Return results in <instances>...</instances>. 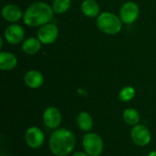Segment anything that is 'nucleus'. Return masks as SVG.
<instances>
[{"label":"nucleus","mask_w":156,"mask_h":156,"mask_svg":"<svg viewBox=\"0 0 156 156\" xmlns=\"http://www.w3.org/2000/svg\"><path fill=\"white\" fill-rule=\"evenodd\" d=\"M45 141L43 131L36 126L29 127L25 133V142L27 145L32 149L40 148Z\"/></svg>","instance_id":"nucleus-9"},{"label":"nucleus","mask_w":156,"mask_h":156,"mask_svg":"<svg viewBox=\"0 0 156 156\" xmlns=\"http://www.w3.org/2000/svg\"><path fill=\"white\" fill-rule=\"evenodd\" d=\"M82 145L84 152L90 156H100L104 148L103 140L96 133H86L82 138Z\"/></svg>","instance_id":"nucleus-4"},{"label":"nucleus","mask_w":156,"mask_h":156,"mask_svg":"<svg viewBox=\"0 0 156 156\" xmlns=\"http://www.w3.org/2000/svg\"><path fill=\"white\" fill-rule=\"evenodd\" d=\"M80 9L82 14L90 18L98 17L101 14L100 5L95 0H83L80 5Z\"/></svg>","instance_id":"nucleus-14"},{"label":"nucleus","mask_w":156,"mask_h":156,"mask_svg":"<svg viewBox=\"0 0 156 156\" xmlns=\"http://www.w3.org/2000/svg\"><path fill=\"white\" fill-rule=\"evenodd\" d=\"M76 138L74 133L66 128L53 130L49 136L48 147L55 156H68L74 150Z\"/></svg>","instance_id":"nucleus-1"},{"label":"nucleus","mask_w":156,"mask_h":156,"mask_svg":"<svg viewBox=\"0 0 156 156\" xmlns=\"http://www.w3.org/2000/svg\"><path fill=\"white\" fill-rule=\"evenodd\" d=\"M54 11L52 6L45 2H36L30 5L24 12L23 21L27 27H37L50 23Z\"/></svg>","instance_id":"nucleus-2"},{"label":"nucleus","mask_w":156,"mask_h":156,"mask_svg":"<svg viewBox=\"0 0 156 156\" xmlns=\"http://www.w3.org/2000/svg\"><path fill=\"white\" fill-rule=\"evenodd\" d=\"M42 43L37 37H30L25 39L22 43V50L27 55H35L41 48Z\"/></svg>","instance_id":"nucleus-15"},{"label":"nucleus","mask_w":156,"mask_h":156,"mask_svg":"<svg viewBox=\"0 0 156 156\" xmlns=\"http://www.w3.org/2000/svg\"><path fill=\"white\" fill-rule=\"evenodd\" d=\"M136 95V90L132 86H125L123 87L119 92V99L122 102H128L134 99Z\"/></svg>","instance_id":"nucleus-19"},{"label":"nucleus","mask_w":156,"mask_h":156,"mask_svg":"<svg viewBox=\"0 0 156 156\" xmlns=\"http://www.w3.org/2000/svg\"><path fill=\"white\" fill-rule=\"evenodd\" d=\"M131 138L136 145L144 147L150 144L152 135L149 129L145 125L138 123L132 128Z\"/></svg>","instance_id":"nucleus-7"},{"label":"nucleus","mask_w":156,"mask_h":156,"mask_svg":"<svg viewBox=\"0 0 156 156\" xmlns=\"http://www.w3.org/2000/svg\"><path fill=\"white\" fill-rule=\"evenodd\" d=\"M4 38L10 45L20 44L25 37V30L22 26L13 23L8 25L4 32Z\"/></svg>","instance_id":"nucleus-8"},{"label":"nucleus","mask_w":156,"mask_h":156,"mask_svg":"<svg viewBox=\"0 0 156 156\" xmlns=\"http://www.w3.org/2000/svg\"><path fill=\"white\" fill-rule=\"evenodd\" d=\"M17 65L16 56L9 51H2L0 53V69L9 71L14 69Z\"/></svg>","instance_id":"nucleus-13"},{"label":"nucleus","mask_w":156,"mask_h":156,"mask_svg":"<svg viewBox=\"0 0 156 156\" xmlns=\"http://www.w3.org/2000/svg\"><path fill=\"white\" fill-rule=\"evenodd\" d=\"M62 121V115L60 111L54 107H48L43 113V122L45 125L51 130H56L59 127Z\"/></svg>","instance_id":"nucleus-10"},{"label":"nucleus","mask_w":156,"mask_h":156,"mask_svg":"<svg viewBox=\"0 0 156 156\" xmlns=\"http://www.w3.org/2000/svg\"><path fill=\"white\" fill-rule=\"evenodd\" d=\"M3 43H4V37H0V48H3Z\"/></svg>","instance_id":"nucleus-21"},{"label":"nucleus","mask_w":156,"mask_h":156,"mask_svg":"<svg viewBox=\"0 0 156 156\" xmlns=\"http://www.w3.org/2000/svg\"><path fill=\"white\" fill-rule=\"evenodd\" d=\"M78 127L84 133H90L93 128V119L87 112H80L77 116Z\"/></svg>","instance_id":"nucleus-16"},{"label":"nucleus","mask_w":156,"mask_h":156,"mask_svg":"<svg viewBox=\"0 0 156 156\" xmlns=\"http://www.w3.org/2000/svg\"><path fill=\"white\" fill-rule=\"evenodd\" d=\"M24 81L28 88L33 90L38 89L44 83V76L40 71L37 69H31L26 72L24 76Z\"/></svg>","instance_id":"nucleus-12"},{"label":"nucleus","mask_w":156,"mask_h":156,"mask_svg":"<svg viewBox=\"0 0 156 156\" xmlns=\"http://www.w3.org/2000/svg\"><path fill=\"white\" fill-rule=\"evenodd\" d=\"M52 9L54 14L61 15L66 13L71 6V0H53Z\"/></svg>","instance_id":"nucleus-18"},{"label":"nucleus","mask_w":156,"mask_h":156,"mask_svg":"<svg viewBox=\"0 0 156 156\" xmlns=\"http://www.w3.org/2000/svg\"><path fill=\"white\" fill-rule=\"evenodd\" d=\"M96 24L98 28L106 35H116L122 28V21L114 13L112 12H101L97 19Z\"/></svg>","instance_id":"nucleus-3"},{"label":"nucleus","mask_w":156,"mask_h":156,"mask_svg":"<svg viewBox=\"0 0 156 156\" xmlns=\"http://www.w3.org/2000/svg\"><path fill=\"white\" fill-rule=\"evenodd\" d=\"M140 8L139 5L133 1L125 2L120 9V18L123 24L132 25L139 17Z\"/></svg>","instance_id":"nucleus-5"},{"label":"nucleus","mask_w":156,"mask_h":156,"mask_svg":"<svg viewBox=\"0 0 156 156\" xmlns=\"http://www.w3.org/2000/svg\"><path fill=\"white\" fill-rule=\"evenodd\" d=\"M71 156H90L86 152H76Z\"/></svg>","instance_id":"nucleus-20"},{"label":"nucleus","mask_w":156,"mask_h":156,"mask_svg":"<svg viewBox=\"0 0 156 156\" xmlns=\"http://www.w3.org/2000/svg\"><path fill=\"white\" fill-rule=\"evenodd\" d=\"M147 156H156V151H153V152H151Z\"/></svg>","instance_id":"nucleus-22"},{"label":"nucleus","mask_w":156,"mask_h":156,"mask_svg":"<svg viewBox=\"0 0 156 156\" xmlns=\"http://www.w3.org/2000/svg\"><path fill=\"white\" fill-rule=\"evenodd\" d=\"M37 37L44 45L53 44L58 37V27L53 23H48L39 27Z\"/></svg>","instance_id":"nucleus-6"},{"label":"nucleus","mask_w":156,"mask_h":156,"mask_svg":"<svg viewBox=\"0 0 156 156\" xmlns=\"http://www.w3.org/2000/svg\"><path fill=\"white\" fill-rule=\"evenodd\" d=\"M122 119L125 123L131 126H134L139 123L140 122V113L137 110L133 109V108H128L126 109L123 113H122Z\"/></svg>","instance_id":"nucleus-17"},{"label":"nucleus","mask_w":156,"mask_h":156,"mask_svg":"<svg viewBox=\"0 0 156 156\" xmlns=\"http://www.w3.org/2000/svg\"><path fill=\"white\" fill-rule=\"evenodd\" d=\"M1 15L4 20L10 24H13L18 22L21 18H23L24 13L18 5L15 4H7L2 8Z\"/></svg>","instance_id":"nucleus-11"}]
</instances>
